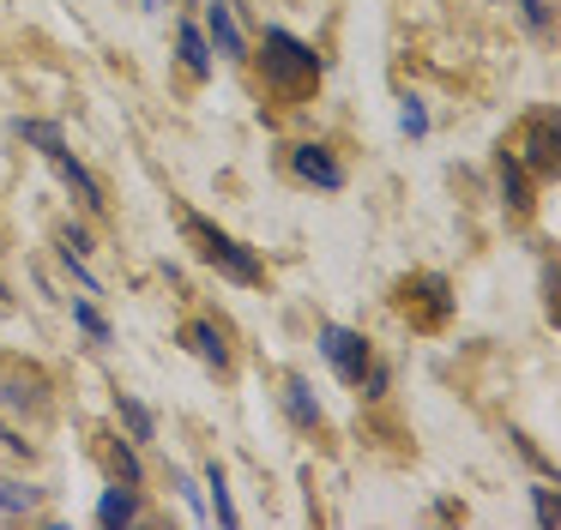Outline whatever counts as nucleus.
I'll list each match as a JSON object with an SVG mask.
<instances>
[{
  "mask_svg": "<svg viewBox=\"0 0 561 530\" xmlns=\"http://www.w3.org/2000/svg\"><path fill=\"white\" fill-rule=\"evenodd\" d=\"M260 72H266V84H278V91H302V84L320 79V55L302 43V36H290V31L272 24L266 43H260Z\"/></svg>",
  "mask_w": 561,
  "mask_h": 530,
  "instance_id": "nucleus-1",
  "label": "nucleus"
},
{
  "mask_svg": "<svg viewBox=\"0 0 561 530\" xmlns=\"http://www.w3.org/2000/svg\"><path fill=\"white\" fill-rule=\"evenodd\" d=\"M182 229L199 241V260H206V265H218L224 277H236V284H260V277H266L260 253H254V247H242L236 235H224L218 223H206V217H182Z\"/></svg>",
  "mask_w": 561,
  "mask_h": 530,
  "instance_id": "nucleus-2",
  "label": "nucleus"
},
{
  "mask_svg": "<svg viewBox=\"0 0 561 530\" xmlns=\"http://www.w3.org/2000/svg\"><path fill=\"white\" fill-rule=\"evenodd\" d=\"M320 356L332 361V373L339 380H363V368H368V344H363V332H351V325H320Z\"/></svg>",
  "mask_w": 561,
  "mask_h": 530,
  "instance_id": "nucleus-3",
  "label": "nucleus"
},
{
  "mask_svg": "<svg viewBox=\"0 0 561 530\" xmlns=\"http://www.w3.org/2000/svg\"><path fill=\"white\" fill-rule=\"evenodd\" d=\"M206 43L218 60H248V31L230 0H206Z\"/></svg>",
  "mask_w": 561,
  "mask_h": 530,
  "instance_id": "nucleus-4",
  "label": "nucleus"
},
{
  "mask_svg": "<svg viewBox=\"0 0 561 530\" xmlns=\"http://www.w3.org/2000/svg\"><path fill=\"white\" fill-rule=\"evenodd\" d=\"M290 169H296V181H308V187H320V193H339L344 187V163L327 151V145H296Z\"/></svg>",
  "mask_w": 561,
  "mask_h": 530,
  "instance_id": "nucleus-5",
  "label": "nucleus"
},
{
  "mask_svg": "<svg viewBox=\"0 0 561 530\" xmlns=\"http://www.w3.org/2000/svg\"><path fill=\"white\" fill-rule=\"evenodd\" d=\"M519 151H525L519 169H531V175H556V115H531Z\"/></svg>",
  "mask_w": 561,
  "mask_h": 530,
  "instance_id": "nucleus-6",
  "label": "nucleus"
},
{
  "mask_svg": "<svg viewBox=\"0 0 561 530\" xmlns=\"http://www.w3.org/2000/svg\"><path fill=\"white\" fill-rule=\"evenodd\" d=\"M49 163H55V175H61L67 187L79 193V205H85V211H103V205H110V199H103V181L91 175V169L79 163V157H67V151H61V157H49Z\"/></svg>",
  "mask_w": 561,
  "mask_h": 530,
  "instance_id": "nucleus-7",
  "label": "nucleus"
},
{
  "mask_svg": "<svg viewBox=\"0 0 561 530\" xmlns=\"http://www.w3.org/2000/svg\"><path fill=\"white\" fill-rule=\"evenodd\" d=\"M139 518V488L134 482H115V488H103V500H98V525H134Z\"/></svg>",
  "mask_w": 561,
  "mask_h": 530,
  "instance_id": "nucleus-8",
  "label": "nucleus"
},
{
  "mask_svg": "<svg viewBox=\"0 0 561 530\" xmlns=\"http://www.w3.org/2000/svg\"><path fill=\"white\" fill-rule=\"evenodd\" d=\"M187 344H194V356L199 361H206V368H230V344H224V332H218V325H211V320H194V325H187Z\"/></svg>",
  "mask_w": 561,
  "mask_h": 530,
  "instance_id": "nucleus-9",
  "label": "nucleus"
},
{
  "mask_svg": "<svg viewBox=\"0 0 561 530\" xmlns=\"http://www.w3.org/2000/svg\"><path fill=\"white\" fill-rule=\"evenodd\" d=\"M13 132H19V139H25V145H37L43 157H61V151H67V132L55 127V120H37V115H19V120H13Z\"/></svg>",
  "mask_w": 561,
  "mask_h": 530,
  "instance_id": "nucleus-10",
  "label": "nucleus"
},
{
  "mask_svg": "<svg viewBox=\"0 0 561 530\" xmlns=\"http://www.w3.org/2000/svg\"><path fill=\"white\" fill-rule=\"evenodd\" d=\"M182 67L194 72V79H211V67H218V55H211V43H206L199 24H182Z\"/></svg>",
  "mask_w": 561,
  "mask_h": 530,
  "instance_id": "nucleus-11",
  "label": "nucleus"
},
{
  "mask_svg": "<svg viewBox=\"0 0 561 530\" xmlns=\"http://www.w3.org/2000/svg\"><path fill=\"white\" fill-rule=\"evenodd\" d=\"M115 422L127 428V440H158V416H151L139 398H127V392L115 398Z\"/></svg>",
  "mask_w": 561,
  "mask_h": 530,
  "instance_id": "nucleus-12",
  "label": "nucleus"
},
{
  "mask_svg": "<svg viewBox=\"0 0 561 530\" xmlns=\"http://www.w3.org/2000/svg\"><path fill=\"white\" fill-rule=\"evenodd\" d=\"M501 193H507V205L513 211H531V181H525V169H519V157L513 151H501Z\"/></svg>",
  "mask_w": 561,
  "mask_h": 530,
  "instance_id": "nucleus-13",
  "label": "nucleus"
},
{
  "mask_svg": "<svg viewBox=\"0 0 561 530\" xmlns=\"http://www.w3.org/2000/svg\"><path fill=\"white\" fill-rule=\"evenodd\" d=\"M284 410H290L302 428H320V404H314V385H308V380H290V385H284Z\"/></svg>",
  "mask_w": 561,
  "mask_h": 530,
  "instance_id": "nucleus-14",
  "label": "nucleus"
},
{
  "mask_svg": "<svg viewBox=\"0 0 561 530\" xmlns=\"http://www.w3.org/2000/svg\"><path fill=\"white\" fill-rule=\"evenodd\" d=\"M110 470H115V476H122V482H134V488H139V482H146V464H139L134 440H110Z\"/></svg>",
  "mask_w": 561,
  "mask_h": 530,
  "instance_id": "nucleus-15",
  "label": "nucleus"
},
{
  "mask_svg": "<svg viewBox=\"0 0 561 530\" xmlns=\"http://www.w3.org/2000/svg\"><path fill=\"white\" fill-rule=\"evenodd\" d=\"M0 512H13V518L37 512V488H31V482H7V476H0Z\"/></svg>",
  "mask_w": 561,
  "mask_h": 530,
  "instance_id": "nucleus-16",
  "label": "nucleus"
},
{
  "mask_svg": "<svg viewBox=\"0 0 561 530\" xmlns=\"http://www.w3.org/2000/svg\"><path fill=\"white\" fill-rule=\"evenodd\" d=\"M206 488H211V512H218V525H236V506H230V482H224V470H218V464L206 470Z\"/></svg>",
  "mask_w": 561,
  "mask_h": 530,
  "instance_id": "nucleus-17",
  "label": "nucleus"
},
{
  "mask_svg": "<svg viewBox=\"0 0 561 530\" xmlns=\"http://www.w3.org/2000/svg\"><path fill=\"white\" fill-rule=\"evenodd\" d=\"M399 127L411 132V139H423V132H428V108L416 103V96H404V103H399Z\"/></svg>",
  "mask_w": 561,
  "mask_h": 530,
  "instance_id": "nucleus-18",
  "label": "nucleus"
},
{
  "mask_svg": "<svg viewBox=\"0 0 561 530\" xmlns=\"http://www.w3.org/2000/svg\"><path fill=\"white\" fill-rule=\"evenodd\" d=\"M73 320H79V325H85V332H91V337H98V344H110V320H103V313H98V308H91V301H73Z\"/></svg>",
  "mask_w": 561,
  "mask_h": 530,
  "instance_id": "nucleus-19",
  "label": "nucleus"
},
{
  "mask_svg": "<svg viewBox=\"0 0 561 530\" xmlns=\"http://www.w3.org/2000/svg\"><path fill=\"white\" fill-rule=\"evenodd\" d=\"M519 19L525 31H549V0H519Z\"/></svg>",
  "mask_w": 561,
  "mask_h": 530,
  "instance_id": "nucleus-20",
  "label": "nucleus"
},
{
  "mask_svg": "<svg viewBox=\"0 0 561 530\" xmlns=\"http://www.w3.org/2000/svg\"><path fill=\"white\" fill-rule=\"evenodd\" d=\"M175 488H182V500L194 506V512H206V500H199V488H194V476H182V470H175Z\"/></svg>",
  "mask_w": 561,
  "mask_h": 530,
  "instance_id": "nucleus-21",
  "label": "nucleus"
},
{
  "mask_svg": "<svg viewBox=\"0 0 561 530\" xmlns=\"http://www.w3.org/2000/svg\"><path fill=\"white\" fill-rule=\"evenodd\" d=\"M531 500H537V518H543V525H556V500H549V488H531Z\"/></svg>",
  "mask_w": 561,
  "mask_h": 530,
  "instance_id": "nucleus-22",
  "label": "nucleus"
},
{
  "mask_svg": "<svg viewBox=\"0 0 561 530\" xmlns=\"http://www.w3.org/2000/svg\"><path fill=\"white\" fill-rule=\"evenodd\" d=\"M0 446H7V452H13V458H25V452H31V446H25V440H19V434H13V428H7V422H0Z\"/></svg>",
  "mask_w": 561,
  "mask_h": 530,
  "instance_id": "nucleus-23",
  "label": "nucleus"
},
{
  "mask_svg": "<svg viewBox=\"0 0 561 530\" xmlns=\"http://www.w3.org/2000/svg\"><path fill=\"white\" fill-rule=\"evenodd\" d=\"M146 7H158V0H146Z\"/></svg>",
  "mask_w": 561,
  "mask_h": 530,
  "instance_id": "nucleus-24",
  "label": "nucleus"
}]
</instances>
